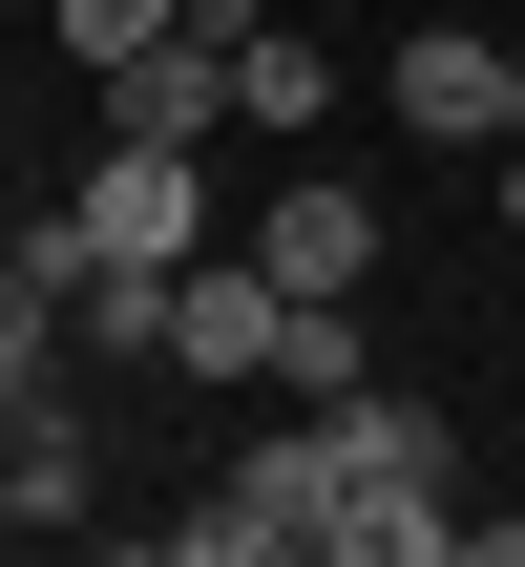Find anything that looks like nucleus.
Returning a JSON list of instances; mask_svg holds the SVG:
<instances>
[{"label": "nucleus", "mask_w": 525, "mask_h": 567, "mask_svg": "<svg viewBox=\"0 0 525 567\" xmlns=\"http://www.w3.org/2000/svg\"><path fill=\"white\" fill-rule=\"evenodd\" d=\"M84 484H105V463H84V421H63V400H21V421H0V526L42 547V526H84Z\"/></svg>", "instance_id": "obj_8"}, {"label": "nucleus", "mask_w": 525, "mask_h": 567, "mask_svg": "<svg viewBox=\"0 0 525 567\" xmlns=\"http://www.w3.org/2000/svg\"><path fill=\"white\" fill-rule=\"evenodd\" d=\"M63 210H84V274H189V252H210V147H126V126H105V168H84ZM84 274H63V295H84Z\"/></svg>", "instance_id": "obj_3"}, {"label": "nucleus", "mask_w": 525, "mask_h": 567, "mask_svg": "<svg viewBox=\"0 0 525 567\" xmlns=\"http://www.w3.org/2000/svg\"><path fill=\"white\" fill-rule=\"evenodd\" d=\"M105 126H126V147H231V42H210V21L105 42Z\"/></svg>", "instance_id": "obj_5"}, {"label": "nucleus", "mask_w": 525, "mask_h": 567, "mask_svg": "<svg viewBox=\"0 0 525 567\" xmlns=\"http://www.w3.org/2000/svg\"><path fill=\"white\" fill-rule=\"evenodd\" d=\"M379 105H400L421 147H525V42H484V21H421V42L379 63Z\"/></svg>", "instance_id": "obj_4"}, {"label": "nucleus", "mask_w": 525, "mask_h": 567, "mask_svg": "<svg viewBox=\"0 0 525 567\" xmlns=\"http://www.w3.org/2000/svg\"><path fill=\"white\" fill-rule=\"evenodd\" d=\"M505 252H525V147H505Z\"/></svg>", "instance_id": "obj_10"}, {"label": "nucleus", "mask_w": 525, "mask_h": 567, "mask_svg": "<svg viewBox=\"0 0 525 567\" xmlns=\"http://www.w3.org/2000/svg\"><path fill=\"white\" fill-rule=\"evenodd\" d=\"M316 105H337V63H316L295 21H253V42H231V126H274V147H295Z\"/></svg>", "instance_id": "obj_9"}, {"label": "nucleus", "mask_w": 525, "mask_h": 567, "mask_svg": "<svg viewBox=\"0 0 525 567\" xmlns=\"http://www.w3.org/2000/svg\"><path fill=\"white\" fill-rule=\"evenodd\" d=\"M295 358V274L274 252H189V295H168V379H274Z\"/></svg>", "instance_id": "obj_6"}, {"label": "nucleus", "mask_w": 525, "mask_h": 567, "mask_svg": "<svg viewBox=\"0 0 525 567\" xmlns=\"http://www.w3.org/2000/svg\"><path fill=\"white\" fill-rule=\"evenodd\" d=\"M274 21H295V0H274Z\"/></svg>", "instance_id": "obj_12"}, {"label": "nucleus", "mask_w": 525, "mask_h": 567, "mask_svg": "<svg viewBox=\"0 0 525 567\" xmlns=\"http://www.w3.org/2000/svg\"><path fill=\"white\" fill-rule=\"evenodd\" d=\"M253 252H274L295 295H379V189H358V168H295V189L253 210Z\"/></svg>", "instance_id": "obj_7"}, {"label": "nucleus", "mask_w": 525, "mask_h": 567, "mask_svg": "<svg viewBox=\"0 0 525 567\" xmlns=\"http://www.w3.org/2000/svg\"><path fill=\"white\" fill-rule=\"evenodd\" d=\"M0 547H21V526H0Z\"/></svg>", "instance_id": "obj_11"}, {"label": "nucleus", "mask_w": 525, "mask_h": 567, "mask_svg": "<svg viewBox=\"0 0 525 567\" xmlns=\"http://www.w3.org/2000/svg\"><path fill=\"white\" fill-rule=\"evenodd\" d=\"M316 421H337V484H358L316 567H463V547H484V505H463V421H442V400L358 379V400H316Z\"/></svg>", "instance_id": "obj_1"}, {"label": "nucleus", "mask_w": 525, "mask_h": 567, "mask_svg": "<svg viewBox=\"0 0 525 567\" xmlns=\"http://www.w3.org/2000/svg\"><path fill=\"white\" fill-rule=\"evenodd\" d=\"M337 505H358V484H337V421L295 400L210 505H168V567H316V547H337Z\"/></svg>", "instance_id": "obj_2"}]
</instances>
